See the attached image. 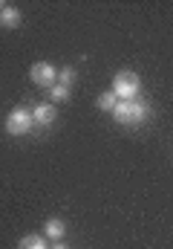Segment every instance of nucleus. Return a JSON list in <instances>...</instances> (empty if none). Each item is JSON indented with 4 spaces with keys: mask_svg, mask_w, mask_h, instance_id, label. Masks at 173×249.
<instances>
[{
    "mask_svg": "<svg viewBox=\"0 0 173 249\" xmlns=\"http://www.w3.org/2000/svg\"><path fill=\"white\" fill-rule=\"evenodd\" d=\"M3 9H6V6H3V3H0V12H3Z\"/></svg>",
    "mask_w": 173,
    "mask_h": 249,
    "instance_id": "nucleus-13",
    "label": "nucleus"
},
{
    "mask_svg": "<svg viewBox=\"0 0 173 249\" xmlns=\"http://www.w3.org/2000/svg\"><path fill=\"white\" fill-rule=\"evenodd\" d=\"M58 84H63V87H72V84H75V70H72V67H63V70H58Z\"/></svg>",
    "mask_w": 173,
    "mask_h": 249,
    "instance_id": "nucleus-11",
    "label": "nucleus"
},
{
    "mask_svg": "<svg viewBox=\"0 0 173 249\" xmlns=\"http://www.w3.org/2000/svg\"><path fill=\"white\" fill-rule=\"evenodd\" d=\"M142 90V78L133 70H121L113 78V93L118 96V102H133Z\"/></svg>",
    "mask_w": 173,
    "mask_h": 249,
    "instance_id": "nucleus-2",
    "label": "nucleus"
},
{
    "mask_svg": "<svg viewBox=\"0 0 173 249\" xmlns=\"http://www.w3.org/2000/svg\"><path fill=\"white\" fill-rule=\"evenodd\" d=\"M49 249H69V247H66L63 241H55V244H52V247H49Z\"/></svg>",
    "mask_w": 173,
    "mask_h": 249,
    "instance_id": "nucleus-12",
    "label": "nucleus"
},
{
    "mask_svg": "<svg viewBox=\"0 0 173 249\" xmlns=\"http://www.w3.org/2000/svg\"><path fill=\"white\" fill-rule=\"evenodd\" d=\"M32 119H35V124H52L58 119V110H55V105L52 102H44V105H38L35 110H32Z\"/></svg>",
    "mask_w": 173,
    "mask_h": 249,
    "instance_id": "nucleus-5",
    "label": "nucleus"
},
{
    "mask_svg": "<svg viewBox=\"0 0 173 249\" xmlns=\"http://www.w3.org/2000/svg\"><path fill=\"white\" fill-rule=\"evenodd\" d=\"M63 232H66V223H63L61 217H49V220L44 223V235H47V238H52V241H61V238H63Z\"/></svg>",
    "mask_w": 173,
    "mask_h": 249,
    "instance_id": "nucleus-6",
    "label": "nucleus"
},
{
    "mask_svg": "<svg viewBox=\"0 0 173 249\" xmlns=\"http://www.w3.org/2000/svg\"><path fill=\"white\" fill-rule=\"evenodd\" d=\"M20 12L15 9V6H6L3 12H0V26H9V29H15V26H20Z\"/></svg>",
    "mask_w": 173,
    "mask_h": 249,
    "instance_id": "nucleus-7",
    "label": "nucleus"
},
{
    "mask_svg": "<svg viewBox=\"0 0 173 249\" xmlns=\"http://www.w3.org/2000/svg\"><path fill=\"white\" fill-rule=\"evenodd\" d=\"M17 249H49V247H47V241H44L41 235H23L20 244H17Z\"/></svg>",
    "mask_w": 173,
    "mask_h": 249,
    "instance_id": "nucleus-8",
    "label": "nucleus"
},
{
    "mask_svg": "<svg viewBox=\"0 0 173 249\" xmlns=\"http://www.w3.org/2000/svg\"><path fill=\"white\" fill-rule=\"evenodd\" d=\"M29 78H32V84H38V87L49 90L52 84H58V70L49 61H38V64H32Z\"/></svg>",
    "mask_w": 173,
    "mask_h": 249,
    "instance_id": "nucleus-4",
    "label": "nucleus"
},
{
    "mask_svg": "<svg viewBox=\"0 0 173 249\" xmlns=\"http://www.w3.org/2000/svg\"><path fill=\"white\" fill-rule=\"evenodd\" d=\"M95 105H98V110H107V113H113L115 105H118V96H115L113 90H107V93H101V96H98V102H95Z\"/></svg>",
    "mask_w": 173,
    "mask_h": 249,
    "instance_id": "nucleus-9",
    "label": "nucleus"
},
{
    "mask_svg": "<svg viewBox=\"0 0 173 249\" xmlns=\"http://www.w3.org/2000/svg\"><path fill=\"white\" fill-rule=\"evenodd\" d=\"M47 93H49L52 102H66V99H69V87H63V84H52Z\"/></svg>",
    "mask_w": 173,
    "mask_h": 249,
    "instance_id": "nucleus-10",
    "label": "nucleus"
},
{
    "mask_svg": "<svg viewBox=\"0 0 173 249\" xmlns=\"http://www.w3.org/2000/svg\"><path fill=\"white\" fill-rule=\"evenodd\" d=\"M147 116H150V105H147V102H139V99H133V102H118L115 110H113V119L118 124H142Z\"/></svg>",
    "mask_w": 173,
    "mask_h": 249,
    "instance_id": "nucleus-1",
    "label": "nucleus"
},
{
    "mask_svg": "<svg viewBox=\"0 0 173 249\" xmlns=\"http://www.w3.org/2000/svg\"><path fill=\"white\" fill-rule=\"evenodd\" d=\"M32 110H26V107H15V110H9V116H6V133H12V136H23V133H29L32 130Z\"/></svg>",
    "mask_w": 173,
    "mask_h": 249,
    "instance_id": "nucleus-3",
    "label": "nucleus"
}]
</instances>
